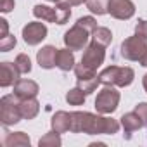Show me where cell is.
<instances>
[{"label": "cell", "instance_id": "6da1fadb", "mask_svg": "<svg viewBox=\"0 0 147 147\" xmlns=\"http://www.w3.org/2000/svg\"><path fill=\"white\" fill-rule=\"evenodd\" d=\"M119 121L106 116H99L87 111L71 113L69 131L73 133H88V135H114L119 130Z\"/></svg>", "mask_w": 147, "mask_h": 147}, {"label": "cell", "instance_id": "7a4b0ae2", "mask_svg": "<svg viewBox=\"0 0 147 147\" xmlns=\"http://www.w3.org/2000/svg\"><path fill=\"white\" fill-rule=\"evenodd\" d=\"M135 78V71L128 66L119 67V66H109L100 71L99 82L104 87H128L131 85Z\"/></svg>", "mask_w": 147, "mask_h": 147}, {"label": "cell", "instance_id": "3957f363", "mask_svg": "<svg viewBox=\"0 0 147 147\" xmlns=\"http://www.w3.org/2000/svg\"><path fill=\"white\" fill-rule=\"evenodd\" d=\"M33 16L36 19H42V21H47V23L66 24L71 18V7L62 5V4H55V7L38 4V5L33 7Z\"/></svg>", "mask_w": 147, "mask_h": 147}, {"label": "cell", "instance_id": "277c9868", "mask_svg": "<svg viewBox=\"0 0 147 147\" xmlns=\"http://www.w3.org/2000/svg\"><path fill=\"white\" fill-rule=\"evenodd\" d=\"M21 99L12 94V95H4L0 99V123L4 126H11L21 121Z\"/></svg>", "mask_w": 147, "mask_h": 147}, {"label": "cell", "instance_id": "5b68a950", "mask_svg": "<svg viewBox=\"0 0 147 147\" xmlns=\"http://www.w3.org/2000/svg\"><path fill=\"white\" fill-rule=\"evenodd\" d=\"M119 104V92L114 87H104L95 99V109L100 114H113Z\"/></svg>", "mask_w": 147, "mask_h": 147}, {"label": "cell", "instance_id": "8992f818", "mask_svg": "<svg viewBox=\"0 0 147 147\" xmlns=\"http://www.w3.org/2000/svg\"><path fill=\"white\" fill-rule=\"evenodd\" d=\"M145 54H147V38L135 35L121 43V55L128 61H140Z\"/></svg>", "mask_w": 147, "mask_h": 147}, {"label": "cell", "instance_id": "52a82bcc", "mask_svg": "<svg viewBox=\"0 0 147 147\" xmlns=\"http://www.w3.org/2000/svg\"><path fill=\"white\" fill-rule=\"evenodd\" d=\"M88 38H90V31L76 23L64 33V45L71 50H82L83 47L88 45Z\"/></svg>", "mask_w": 147, "mask_h": 147}, {"label": "cell", "instance_id": "ba28073f", "mask_svg": "<svg viewBox=\"0 0 147 147\" xmlns=\"http://www.w3.org/2000/svg\"><path fill=\"white\" fill-rule=\"evenodd\" d=\"M104 59H106V47L102 43L92 40L87 45L85 52H83L82 64L87 66V67H90V69H94V71H97V67H100V64L104 62Z\"/></svg>", "mask_w": 147, "mask_h": 147}, {"label": "cell", "instance_id": "9c48e42d", "mask_svg": "<svg viewBox=\"0 0 147 147\" xmlns=\"http://www.w3.org/2000/svg\"><path fill=\"white\" fill-rule=\"evenodd\" d=\"M107 14H111L114 19L126 21V19L133 18V14H135V4L131 2V0H109Z\"/></svg>", "mask_w": 147, "mask_h": 147}, {"label": "cell", "instance_id": "30bf717a", "mask_svg": "<svg viewBox=\"0 0 147 147\" xmlns=\"http://www.w3.org/2000/svg\"><path fill=\"white\" fill-rule=\"evenodd\" d=\"M45 38H47V26L43 23H40V21L28 23L23 28V40L28 45H38Z\"/></svg>", "mask_w": 147, "mask_h": 147}, {"label": "cell", "instance_id": "8fae6325", "mask_svg": "<svg viewBox=\"0 0 147 147\" xmlns=\"http://www.w3.org/2000/svg\"><path fill=\"white\" fill-rule=\"evenodd\" d=\"M19 75L21 73L18 71L16 64L12 62H2L0 64V87H11V85H16V82L19 80Z\"/></svg>", "mask_w": 147, "mask_h": 147}, {"label": "cell", "instance_id": "7c38bea8", "mask_svg": "<svg viewBox=\"0 0 147 147\" xmlns=\"http://www.w3.org/2000/svg\"><path fill=\"white\" fill-rule=\"evenodd\" d=\"M40 92V87L33 80H18L14 85V94L23 100V99H31L36 97Z\"/></svg>", "mask_w": 147, "mask_h": 147}, {"label": "cell", "instance_id": "4fadbf2b", "mask_svg": "<svg viewBox=\"0 0 147 147\" xmlns=\"http://www.w3.org/2000/svg\"><path fill=\"white\" fill-rule=\"evenodd\" d=\"M57 50L54 45H45L36 52V62L40 67L43 69H52L55 67V57H57Z\"/></svg>", "mask_w": 147, "mask_h": 147}, {"label": "cell", "instance_id": "5bb4252c", "mask_svg": "<svg viewBox=\"0 0 147 147\" xmlns=\"http://www.w3.org/2000/svg\"><path fill=\"white\" fill-rule=\"evenodd\" d=\"M75 54L71 49H59L57 50V57H55V67H59L61 71H71L75 69Z\"/></svg>", "mask_w": 147, "mask_h": 147}, {"label": "cell", "instance_id": "9a60e30c", "mask_svg": "<svg viewBox=\"0 0 147 147\" xmlns=\"http://www.w3.org/2000/svg\"><path fill=\"white\" fill-rule=\"evenodd\" d=\"M119 125L123 126L126 137H130V133H133V131H137V130H140V128L144 126V121H142L140 116L133 111V113H126V114H123L121 119H119Z\"/></svg>", "mask_w": 147, "mask_h": 147}, {"label": "cell", "instance_id": "2e32d148", "mask_svg": "<svg viewBox=\"0 0 147 147\" xmlns=\"http://www.w3.org/2000/svg\"><path fill=\"white\" fill-rule=\"evenodd\" d=\"M52 130L57 133H66L69 131V123H71V113L66 111H57L52 118Z\"/></svg>", "mask_w": 147, "mask_h": 147}, {"label": "cell", "instance_id": "e0dca14e", "mask_svg": "<svg viewBox=\"0 0 147 147\" xmlns=\"http://www.w3.org/2000/svg\"><path fill=\"white\" fill-rule=\"evenodd\" d=\"M31 140L24 131H14V133H7V137L4 138V145L5 147H30Z\"/></svg>", "mask_w": 147, "mask_h": 147}, {"label": "cell", "instance_id": "ac0fdd59", "mask_svg": "<svg viewBox=\"0 0 147 147\" xmlns=\"http://www.w3.org/2000/svg\"><path fill=\"white\" fill-rule=\"evenodd\" d=\"M19 106H21V114H23L24 119H33V118H36V114L40 113V102H38L35 97H31V99H23Z\"/></svg>", "mask_w": 147, "mask_h": 147}, {"label": "cell", "instance_id": "d6986e66", "mask_svg": "<svg viewBox=\"0 0 147 147\" xmlns=\"http://www.w3.org/2000/svg\"><path fill=\"white\" fill-rule=\"evenodd\" d=\"M92 40H95V42L102 43L104 47H107V45L113 42V33H111V30L106 28V26H97V28L94 30V33H92Z\"/></svg>", "mask_w": 147, "mask_h": 147}, {"label": "cell", "instance_id": "ffe728a7", "mask_svg": "<svg viewBox=\"0 0 147 147\" xmlns=\"http://www.w3.org/2000/svg\"><path fill=\"white\" fill-rule=\"evenodd\" d=\"M85 97H87V94L80 87H75L66 94V102L69 106H82V104H85Z\"/></svg>", "mask_w": 147, "mask_h": 147}, {"label": "cell", "instance_id": "44dd1931", "mask_svg": "<svg viewBox=\"0 0 147 147\" xmlns=\"http://www.w3.org/2000/svg\"><path fill=\"white\" fill-rule=\"evenodd\" d=\"M87 7L90 12L97 14V16H104L107 14V5H109V0H87Z\"/></svg>", "mask_w": 147, "mask_h": 147}, {"label": "cell", "instance_id": "7402d4cb", "mask_svg": "<svg viewBox=\"0 0 147 147\" xmlns=\"http://www.w3.org/2000/svg\"><path fill=\"white\" fill-rule=\"evenodd\" d=\"M61 133H57V131H49V133H45L40 140H38V145L40 147H59L62 142H61V137H59Z\"/></svg>", "mask_w": 147, "mask_h": 147}, {"label": "cell", "instance_id": "603a6c76", "mask_svg": "<svg viewBox=\"0 0 147 147\" xmlns=\"http://www.w3.org/2000/svg\"><path fill=\"white\" fill-rule=\"evenodd\" d=\"M14 64H16V67H18V71L21 73V75H26V73L31 71V59H30L26 54H19V55L16 57Z\"/></svg>", "mask_w": 147, "mask_h": 147}, {"label": "cell", "instance_id": "cb8c5ba5", "mask_svg": "<svg viewBox=\"0 0 147 147\" xmlns=\"http://www.w3.org/2000/svg\"><path fill=\"white\" fill-rule=\"evenodd\" d=\"M97 85H100V82H99V76H94V78H85V80H78V87L88 95V94H92V92H95V88H97Z\"/></svg>", "mask_w": 147, "mask_h": 147}, {"label": "cell", "instance_id": "d4e9b609", "mask_svg": "<svg viewBox=\"0 0 147 147\" xmlns=\"http://www.w3.org/2000/svg\"><path fill=\"white\" fill-rule=\"evenodd\" d=\"M75 75H76V80H85V78L97 76V71H94V69H90V67H87L80 62V64L75 66Z\"/></svg>", "mask_w": 147, "mask_h": 147}, {"label": "cell", "instance_id": "484cf974", "mask_svg": "<svg viewBox=\"0 0 147 147\" xmlns=\"http://www.w3.org/2000/svg\"><path fill=\"white\" fill-rule=\"evenodd\" d=\"M16 36L14 35H7V36H4V38H0V50L2 52H9V50H12L14 47H16Z\"/></svg>", "mask_w": 147, "mask_h": 147}, {"label": "cell", "instance_id": "4316f807", "mask_svg": "<svg viewBox=\"0 0 147 147\" xmlns=\"http://www.w3.org/2000/svg\"><path fill=\"white\" fill-rule=\"evenodd\" d=\"M76 23H78V24H82L83 28H87L90 33H94V30L97 28V21H95L92 16H83V18H80Z\"/></svg>", "mask_w": 147, "mask_h": 147}, {"label": "cell", "instance_id": "83f0119b", "mask_svg": "<svg viewBox=\"0 0 147 147\" xmlns=\"http://www.w3.org/2000/svg\"><path fill=\"white\" fill-rule=\"evenodd\" d=\"M135 113L140 116V119L144 121V126H147V102H140L135 106Z\"/></svg>", "mask_w": 147, "mask_h": 147}, {"label": "cell", "instance_id": "f1b7e54d", "mask_svg": "<svg viewBox=\"0 0 147 147\" xmlns=\"http://www.w3.org/2000/svg\"><path fill=\"white\" fill-rule=\"evenodd\" d=\"M135 35L142 36V38H147V21L145 19H138V23L135 26Z\"/></svg>", "mask_w": 147, "mask_h": 147}, {"label": "cell", "instance_id": "f546056e", "mask_svg": "<svg viewBox=\"0 0 147 147\" xmlns=\"http://www.w3.org/2000/svg\"><path fill=\"white\" fill-rule=\"evenodd\" d=\"M14 5H16L14 0H0V11H2L4 14L11 12V11L14 9Z\"/></svg>", "mask_w": 147, "mask_h": 147}, {"label": "cell", "instance_id": "4dcf8cb0", "mask_svg": "<svg viewBox=\"0 0 147 147\" xmlns=\"http://www.w3.org/2000/svg\"><path fill=\"white\" fill-rule=\"evenodd\" d=\"M87 0H57L55 4H62V5H67V7H75V5H82Z\"/></svg>", "mask_w": 147, "mask_h": 147}, {"label": "cell", "instance_id": "1f68e13d", "mask_svg": "<svg viewBox=\"0 0 147 147\" xmlns=\"http://www.w3.org/2000/svg\"><path fill=\"white\" fill-rule=\"evenodd\" d=\"M9 35V23L5 19H0V38Z\"/></svg>", "mask_w": 147, "mask_h": 147}, {"label": "cell", "instance_id": "d6a6232c", "mask_svg": "<svg viewBox=\"0 0 147 147\" xmlns=\"http://www.w3.org/2000/svg\"><path fill=\"white\" fill-rule=\"evenodd\" d=\"M138 62H140V66H144V67H147V54H145V55H144V57H142V59H140Z\"/></svg>", "mask_w": 147, "mask_h": 147}, {"label": "cell", "instance_id": "836d02e7", "mask_svg": "<svg viewBox=\"0 0 147 147\" xmlns=\"http://www.w3.org/2000/svg\"><path fill=\"white\" fill-rule=\"evenodd\" d=\"M142 85H144V90L147 92V73L144 75V78H142Z\"/></svg>", "mask_w": 147, "mask_h": 147}, {"label": "cell", "instance_id": "e575fe53", "mask_svg": "<svg viewBox=\"0 0 147 147\" xmlns=\"http://www.w3.org/2000/svg\"><path fill=\"white\" fill-rule=\"evenodd\" d=\"M49 2H54V4H55V2H57V0H49Z\"/></svg>", "mask_w": 147, "mask_h": 147}]
</instances>
